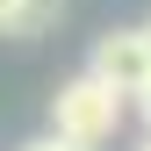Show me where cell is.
Here are the masks:
<instances>
[{
	"label": "cell",
	"instance_id": "5b68a950",
	"mask_svg": "<svg viewBox=\"0 0 151 151\" xmlns=\"http://www.w3.org/2000/svg\"><path fill=\"white\" fill-rule=\"evenodd\" d=\"M129 101H137V108H144V122H151V79H144V93H129Z\"/></svg>",
	"mask_w": 151,
	"mask_h": 151
},
{
	"label": "cell",
	"instance_id": "8992f818",
	"mask_svg": "<svg viewBox=\"0 0 151 151\" xmlns=\"http://www.w3.org/2000/svg\"><path fill=\"white\" fill-rule=\"evenodd\" d=\"M144 50H151V22H144Z\"/></svg>",
	"mask_w": 151,
	"mask_h": 151
},
{
	"label": "cell",
	"instance_id": "3957f363",
	"mask_svg": "<svg viewBox=\"0 0 151 151\" xmlns=\"http://www.w3.org/2000/svg\"><path fill=\"white\" fill-rule=\"evenodd\" d=\"M65 14V0H0V36L7 43H29V36H50Z\"/></svg>",
	"mask_w": 151,
	"mask_h": 151
},
{
	"label": "cell",
	"instance_id": "277c9868",
	"mask_svg": "<svg viewBox=\"0 0 151 151\" xmlns=\"http://www.w3.org/2000/svg\"><path fill=\"white\" fill-rule=\"evenodd\" d=\"M14 151H79V144H65V137H29V144H14Z\"/></svg>",
	"mask_w": 151,
	"mask_h": 151
},
{
	"label": "cell",
	"instance_id": "7a4b0ae2",
	"mask_svg": "<svg viewBox=\"0 0 151 151\" xmlns=\"http://www.w3.org/2000/svg\"><path fill=\"white\" fill-rule=\"evenodd\" d=\"M86 72H93L101 86H115L122 101H129V93H144V79H151L144 22H137V29H108V36H93V58H86Z\"/></svg>",
	"mask_w": 151,
	"mask_h": 151
},
{
	"label": "cell",
	"instance_id": "6da1fadb",
	"mask_svg": "<svg viewBox=\"0 0 151 151\" xmlns=\"http://www.w3.org/2000/svg\"><path fill=\"white\" fill-rule=\"evenodd\" d=\"M122 115H129V101H122L115 86H101L93 72H79V79H65L58 93H50V137H65V144H79V151L115 144Z\"/></svg>",
	"mask_w": 151,
	"mask_h": 151
},
{
	"label": "cell",
	"instance_id": "52a82bcc",
	"mask_svg": "<svg viewBox=\"0 0 151 151\" xmlns=\"http://www.w3.org/2000/svg\"><path fill=\"white\" fill-rule=\"evenodd\" d=\"M144 151H151V137H144Z\"/></svg>",
	"mask_w": 151,
	"mask_h": 151
}]
</instances>
